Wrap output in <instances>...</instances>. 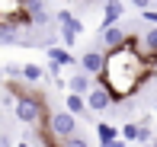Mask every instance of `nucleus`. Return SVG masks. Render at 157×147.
I'll use <instances>...</instances> for the list:
<instances>
[{
	"mask_svg": "<svg viewBox=\"0 0 157 147\" xmlns=\"http://www.w3.org/2000/svg\"><path fill=\"white\" fill-rule=\"evenodd\" d=\"M151 74H157V71L138 54L132 35H128V45L125 48L106 54V67H103V74H99V86L109 90V96L116 102H128Z\"/></svg>",
	"mask_w": 157,
	"mask_h": 147,
	"instance_id": "obj_1",
	"label": "nucleus"
},
{
	"mask_svg": "<svg viewBox=\"0 0 157 147\" xmlns=\"http://www.w3.org/2000/svg\"><path fill=\"white\" fill-rule=\"evenodd\" d=\"M13 112H16V118L26 122V125H39V122H45V118L52 115V112L45 109V99H42L39 93H32V90H26V86H19Z\"/></svg>",
	"mask_w": 157,
	"mask_h": 147,
	"instance_id": "obj_2",
	"label": "nucleus"
},
{
	"mask_svg": "<svg viewBox=\"0 0 157 147\" xmlns=\"http://www.w3.org/2000/svg\"><path fill=\"white\" fill-rule=\"evenodd\" d=\"M42 134L48 138V144H52V141L64 144L67 138L77 134V118L71 115L67 109H58V112H52V115L45 118V125H42Z\"/></svg>",
	"mask_w": 157,
	"mask_h": 147,
	"instance_id": "obj_3",
	"label": "nucleus"
},
{
	"mask_svg": "<svg viewBox=\"0 0 157 147\" xmlns=\"http://www.w3.org/2000/svg\"><path fill=\"white\" fill-rule=\"evenodd\" d=\"M80 71L83 74H90L93 80H99V74H103V67H106V51H99V48H90V51H83L80 54Z\"/></svg>",
	"mask_w": 157,
	"mask_h": 147,
	"instance_id": "obj_4",
	"label": "nucleus"
},
{
	"mask_svg": "<svg viewBox=\"0 0 157 147\" xmlns=\"http://www.w3.org/2000/svg\"><path fill=\"white\" fill-rule=\"evenodd\" d=\"M23 6H26V16H29V26H48L55 19L52 10L45 3H39V0H23Z\"/></svg>",
	"mask_w": 157,
	"mask_h": 147,
	"instance_id": "obj_5",
	"label": "nucleus"
},
{
	"mask_svg": "<svg viewBox=\"0 0 157 147\" xmlns=\"http://www.w3.org/2000/svg\"><path fill=\"white\" fill-rule=\"evenodd\" d=\"M93 77L90 74H83V71H77V74H71L67 77V93H74V96H90L93 93Z\"/></svg>",
	"mask_w": 157,
	"mask_h": 147,
	"instance_id": "obj_6",
	"label": "nucleus"
},
{
	"mask_svg": "<svg viewBox=\"0 0 157 147\" xmlns=\"http://www.w3.org/2000/svg\"><path fill=\"white\" fill-rule=\"evenodd\" d=\"M109 106H116V99L109 96V90H106V86H99V83H96L93 93L87 96V109H90V112H106Z\"/></svg>",
	"mask_w": 157,
	"mask_h": 147,
	"instance_id": "obj_7",
	"label": "nucleus"
},
{
	"mask_svg": "<svg viewBox=\"0 0 157 147\" xmlns=\"http://www.w3.org/2000/svg\"><path fill=\"white\" fill-rule=\"evenodd\" d=\"M122 13H125V3H103V29H112V26L122 19Z\"/></svg>",
	"mask_w": 157,
	"mask_h": 147,
	"instance_id": "obj_8",
	"label": "nucleus"
},
{
	"mask_svg": "<svg viewBox=\"0 0 157 147\" xmlns=\"http://www.w3.org/2000/svg\"><path fill=\"white\" fill-rule=\"evenodd\" d=\"M48 61H52L55 67H64V64H77V61H74V54H71L67 48H58V45H52V48H48Z\"/></svg>",
	"mask_w": 157,
	"mask_h": 147,
	"instance_id": "obj_9",
	"label": "nucleus"
},
{
	"mask_svg": "<svg viewBox=\"0 0 157 147\" xmlns=\"http://www.w3.org/2000/svg\"><path fill=\"white\" fill-rule=\"evenodd\" d=\"M64 109H67L74 118H77V115H87V112H90V109H87V96H74V93H67Z\"/></svg>",
	"mask_w": 157,
	"mask_h": 147,
	"instance_id": "obj_10",
	"label": "nucleus"
},
{
	"mask_svg": "<svg viewBox=\"0 0 157 147\" xmlns=\"http://www.w3.org/2000/svg\"><path fill=\"white\" fill-rule=\"evenodd\" d=\"M96 134H99V147H103V144L116 141V138H122V128H116V125H106V122H99V125H96Z\"/></svg>",
	"mask_w": 157,
	"mask_h": 147,
	"instance_id": "obj_11",
	"label": "nucleus"
},
{
	"mask_svg": "<svg viewBox=\"0 0 157 147\" xmlns=\"http://www.w3.org/2000/svg\"><path fill=\"white\" fill-rule=\"evenodd\" d=\"M23 80H29V83H42V80H45L42 64H23Z\"/></svg>",
	"mask_w": 157,
	"mask_h": 147,
	"instance_id": "obj_12",
	"label": "nucleus"
},
{
	"mask_svg": "<svg viewBox=\"0 0 157 147\" xmlns=\"http://www.w3.org/2000/svg\"><path fill=\"white\" fill-rule=\"evenodd\" d=\"M16 42H19L16 26H0V45H16Z\"/></svg>",
	"mask_w": 157,
	"mask_h": 147,
	"instance_id": "obj_13",
	"label": "nucleus"
},
{
	"mask_svg": "<svg viewBox=\"0 0 157 147\" xmlns=\"http://www.w3.org/2000/svg\"><path fill=\"white\" fill-rule=\"evenodd\" d=\"M122 138H125V141H138V138H141V125L138 122H125L122 125Z\"/></svg>",
	"mask_w": 157,
	"mask_h": 147,
	"instance_id": "obj_14",
	"label": "nucleus"
},
{
	"mask_svg": "<svg viewBox=\"0 0 157 147\" xmlns=\"http://www.w3.org/2000/svg\"><path fill=\"white\" fill-rule=\"evenodd\" d=\"M141 19H144V23H151V29H154V26H157V3H151L147 10H141Z\"/></svg>",
	"mask_w": 157,
	"mask_h": 147,
	"instance_id": "obj_15",
	"label": "nucleus"
},
{
	"mask_svg": "<svg viewBox=\"0 0 157 147\" xmlns=\"http://www.w3.org/2000/svg\"><path fill=\"white\" fill-rule=\"evenodd\" d=\"M151 147H157V141H154V144H151Z\"/></svg>",
	"mask_w": 157,
	"mask_h": 147,
	"instance_id": "obj_16",
	"label": "nucleus"
},
{
	"mask_svg": "<svg viewBox=\"0 0 157 147\" xmlns=\"http://www.w3.org/2000/svg\"><path fill=\"white\" fill-rule=\"evenodd\" d=\"M154 77H157V74H154Z\"/></svg>",
	"mask_w": 157,
	"mask_h": 147,
	"instance_id": "obj_17",
	"label": "nucleus"
}]
</instances>
